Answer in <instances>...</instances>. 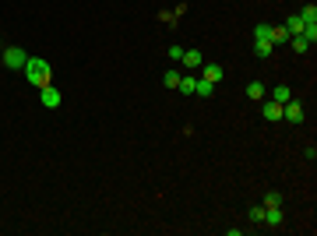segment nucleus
Wrapping results in <instances>:
<instances>
[{"mask_svg": "<svg viewBox=\"0 0 317 236\" xmlns=\"http://www.w3.org/2000/svg\"><path fill=\"white\" fill-rule=\"evenodd\" d=\"M21 71H25L28 85H35V88H46V85L53 81V67H50V60H43V57H28Z\"/></svg>", "mask_w": 317, "mask_h": 236, "instance_id": "obj_1", "label": "nucleus"}, {"mask_svg": "<svg viewBox=\"0 0 317 236\" xmlns=\"http://www.w3.org/2000/svg\"><path fill=\"white\" fill-rule=\"evenodd\" d=\"M25 60H28V53H25L21 46H7V50H4V67H7V71H21Z\"/></svg>", "mask_w": 317, "mask_h": 236, "instance_id": "obj_2", "label": "nucleus"}, {"mask_svg": "<svg viewBox=\"0 0 317 236\" xmlns=\"http://www.w3.org/2000/svg\"><path fill=\"white\" fill-rule=\"evenodd\" d=\"M303 102H296V99H289L286 106H282V120H289V124H303Z\"/></svg>", "mask_w": 317, "mask_h": 236, "instance_id": "obj_3", "label": "nucleus"}, {"mask_svg": "<svg viewBox=\"0 0 317 236\" xmlns=\"http://www.w3.org/2000/svg\"><path fill=\"white\" fill-rule=\"evenodd\" d=\"M39 102H43L46 109H57V106L64 102V95H60V92H57L53 85H46V88H39Z\"/></svg>", "mask_w": 317, "mask_h": 236, "instance_id": "obj_4", "label": "nucleus"}, {"mask_svg": "<svg viewBox=\"0 0 317 236\" xmlns=\"http://www.w3.org/2000/svg\"><path fill=\"white\" fill-rule=\"evenodd\" d=\"M201 78L212 81V85H219V81L226 78V67H222V64H208V60H205V64H201Z\"/></svg>", "mask_w": 317, "mask_h": 236, "instance_id": "obj_5", "label": "nucleus"}, {"mask_svg": "<svg viewBox=\"0 0 317 236\" xmlns=\"http://www.w3.org/2000/svg\"><path fill=\"white\" fill-rule=\"evenodd\" d=\"M180 64H183L187 71H201V64H205V57H201L197 50H183V57H180Z\"/></svg>", "mask_w": 317, "mask_h": 236, "instance_id": "obj_6", "label": "nucleus"}, {"mask_svg": "<svg viewBox=\"0 0 317 236\" xmlns=\"http://www.w3.org/2000/svg\"><path fill=\"white\" fill-rule=\"evenodd\" d=\"M261 102H264V106H261V116H264V120H271V124H279V120H282V106H279V102H271V99H261Z\"/></svg>", "mask_w": 317, "mask_h": 236, "instance_id": "obj_7", "label": "nucleus"}, {"mask_svg": "<svg viewBox=\"0 0 317 236\" xmlns=\"http://www.w3.org/2000/svg\"><path fill=\"white\" fill-rule=\"evenodd\" d=\"M194 85H197V74H194V71H187V74H180V85H176V92H183V95H194Z\"/></svg>", "mask_w": 317, "mask_h": 236, "instance_id": "obj_8", "label": "nucleus"}, {"mask_svg": "<svg viewBox=\"0 0 317 236\" xmlns=\"http://www.w3.org/2000/svg\"><path fill=\"white\" fill-rule=\"evenodd\" d=\"M289 99H293V88H289V85H275V88H271V102L286 106Z\"/></svg>", "mask_w": 317, "mask_h": 236, "instance_id": "obj_9", "label": "nucleus"}, {"mask_svg": "<svg viewBox=\"0 0 317 236\" xmlns=\"http://www.w3.org/2000/svg\"><path fill=\"white\" fill-rule=\"evenodd\" d=\"M264 226H271V229H279V226H282V205L264 208Z\"/></svg>", "mask_w": 317, "mask_h": 236, "instance_id": "obj_10", "label": "nucleus"}, {"mask_svg": "<svg viewBox=\"0 0 317 236\" xmlns=\"http://www.w3.org/2000/svg\"><path fill=\"white\" fill-rule=\"evenodd\" d=\"M264 95H268V92H264V81H250V85H247V99H250V102H261Z\"/></svg>", "mask_w": 317, "mask_h": 236, "instance_id": "obj_11", "label": "nucleus"}, {"mask_svg": "<svg viewBox=\"0 0 317 236\" xmlns=\"http://www.w3.org/2000/svg\"><path fill=\"white\" fill-rule=\"evenodd\" d=\"M282 28H286V32H289V35H300V32H303V21H300V14H289V18H286V25H282Z\"/></svg>", "mask_w": 317, "mask_h": 236, "instance_id": "obj_12", "label": "nucleus"}, {"mask_svg": "<svg viewBox=\"0 0 317 236\" xmlns=\"http://www.w3.org/2000/svg\"><path fill=\"white\" fill-rule=\"evenodd\" d=\"M289 39H293V35H289V32H286V28H282V25H279V28H275V25H271V46H286V43H289Z\"/></svg>", "mask_w": 317, "mask_h": 236, "instance_id": "obj_13", "label": "nucleus"}, {"mask_svg": "<svg viewBox=\"0 0 317 236\" xmlns=\"http://www.w3.org/2000/svg\"><path fill=\"white\" fill-rule=\"evenodd\" d=\"M254 53H257V57H271V53H275L271 39H254Z\"/></svg>", "mask_w": 317, "mask_h": 236, "instance_id": "obj_14", "label": "nucleus"}, {"mask_svg": "<svg viewBox=\"0 0 317 236\" xmlns=\"http://www.w3.org/2000/svg\"><path fill=\"white\" fill-rule=\"evenodd\" d=\"M215 92V85L212 81H205V78H197V85H194V95H201V99H208Z\"/></svg>", "mask_w": 317, "mask_h": 236, "instance_id": "obj_15", "label": "nucleus"}, {"mask_svg": "<svg viewBox=\"0 0 317 236\" xmlns=\"http://www.w3.org/2000/svg\"><path fill=\"white\" fill-rule=\"evenodd\" d=\"M300 21H303V25H317V7L314 4H307V7L300 11Z\"/></svg>", "mask_w": 317, "mask_h": 236, "instance_id": "obj_16", "label": "nucleus"}, {"mask_svg": "<svg viewBox=\"0 0 317 236\" xmlns=\"http://www.w3.org/2000/svg\"><path fill=\"white\" fill-rule=\"evenodd\" d=\"M162 85H166V88H176V85H180V71H176V67H169V71H166V78H162Z\"/></svg>", "mask_w": 317, "mask_h": 236, "instance_id": "obj_17", "label": "nucleus"}, {"mask_svg": "<svg viewBox=\"0 0 317 236\" xmlns=\"http://www.w3.org/2000/svg\"><path fill=\"white\" fill-rule=\"evenodd\" d=\"M289 46H293L296 53H307V50H310V43H307L303 35H293V39H289Z\"/></svg>", "mask_w": 317, "mask_h": 236, "instance_id": "obj_18", "label": "nucleus"}, {"mask_svg": "<svg viewBox=\"0 0 317 236\" xmlns=\"http://www.w3.org/2000/svg\"><path fill=\"white\" fill-rule=\"evenodd\" d=\"M275 205H282V194L279 190H268L264 194V208H275Z\"/></svg>", "mask_w": 317, "mask_h": 236, "instance_id": "obj_19", "label": "nucleus"}, {"mask_svg": "<svg viewBox=\"0 0 317 236\" xmlns=\"http://www.w3.org/2000/svg\"><path fill=\"white\" fill-rule=\"evenodd\" d=\"M250 222H254V226L264 222V205H254V208H250Z\"/></svg>", "mask_w": 317, "mask_h": 236, "instance_id": "obj_20", "label": "nucleus"}, {"mask_svg": "<svg viewBox=\"0 0 317 236\" xmlns=\"http://www.w3.org/2000/svg\"><path fill=\"white\" fill-rule=\"evenodd\" d=\"M254 39H271V25H257L254 28Z\"/></svg>", "mask_w": 317, "mask_h": 236, "instance_id": "obj_21", "label": "nucleus"}, {"mask_svg": "<svg viewBox=\"0 0 317 236\" xmlns=\"http://www.w3.org/2000/svg\"><path fill=\"white\" fill-rule=\"evenodd\" d=\"M180 57H183V46L173 43V46H169V64H180Z\"/></svg>", "mask_w": 317, "mask_h": 236, "instance_id": "obj_22", "label": "nucleus"}, {"mask_svg": "<svg viewBox=\"0 0 317 236\" xmlns=\"http://www.w3.org/2000/svg\"><path fill=\"white\" fill-rule=\"evenodd\" d=\"M158 21H166V25L173 28V25H176V14H173V11H158Z\"/></svg>", "mask_w": 317, "mask_h": 236, "instance_id": "obj_23", "label": "nucleus"}]
</instances>
